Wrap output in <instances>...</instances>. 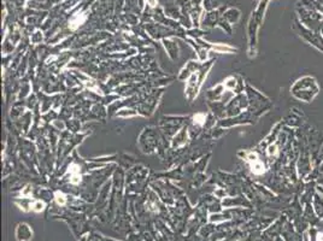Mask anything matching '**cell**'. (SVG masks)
<instances>
[{"mask_svg":"<svg viewBox=\"0 0 323 241\" xmlns=\"http://www.w3.org/2000/svg\"><path fill=\"white\" fill-rule=\"evenodd\" d=\"M251 169L254 174H263L264 172V165L259 161V159L256 158V156H251Z\"/></svg>","mask_w":323,"mask_h":241,"instance_id":"cell-1","label":"cell"},{"mask_svg":"<svg viewBox=\"0 0 323 241\" xmlns=\"http://www.w3.org/2000/svg\"><path fill=\"white\" fill-rule=\"evenodd\" d=\"M56 201H57L59 205H64L65 201H66L65 195H64L61 192H57V193H56Z\"/></svg>","mask_w":323,"mask_h":241,"instance_id":"cell-2","label":"cell"},{"mask_svg":"<svg viewBox=\"0 0 323 241\" xmlns=\"http://www.w3.org/2000/svg\"><path fill=\"white\" fill-rule=\"evenodd\" d=\"M43 206H45V204H43L42 201H36V202L33 205V210L36 211V212H40V211L43 210Z\"/></svg>","mask_w":323,"mask_h":241,"instance_id":"cell-3","label":"cell"}]
</instances>
